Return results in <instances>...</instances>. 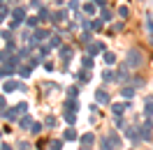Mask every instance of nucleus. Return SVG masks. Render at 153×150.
Returning <instances> with one entry per match:
<instances>
[{"instance_id": "nucleus-1", "label": "nucleus", "mask_w": 153, "mask_h": 150, "mask_svg": "<svg viewBox=\"0 0 153 150\" xmlns=\"http://www.w3.org/2000/svg\"><path fill=\"white\" fill-rule=\"evenodd\" d=\"M139 65H142V51H139V49H130V51H128L125 67H128V69H130V67H132V69H137Z\"/></svg>"}, {"instance_id": "nucleus-2", "label": "nucleus", "mask_w": 153, "mask_h": 150, "mask_svg": "<svg viewBox=\"0 0 153 150\" xmlns=\"http://www.w3.org/2000/svg\"><path fill=\"white\" fill-rule=\"evenodd\" d=\"M125 136H128V139L132 141V143H137V141L142 139V134H139V129H134V127H128V129H125Z\"/></svg>"}, {"instance_id": "nucleus-3", "label": "nucleus", "mask_w": 153, "mask_h": 150, "mask_svg": "<svg viewBox=\"0 0 153 150\" xmlns=\"http://www.w3.org/2000/svg\"><path fill=\"white\" fill-rule=\"evenodd\" d=\"M95 102L97 104H109V93L107 90H95Z\"/></svg>"}, {"instance_id": "nucleus-4", "label": "nucleus", "mask_w": 153, "mask_h": 150, "mask_svg": "<svg viewBox=\"0 0 153 150\" xmlns=\"http://www.w3.org/2000/svg\"><path fill=\"white\" fill-rule=\"evenodd\" d=\"M0 115H2L5 120H16V115H19V109H16V106H14V109H7V111H2Z\"/></svg>"}, {"instance_id": "nucleus-5", "label": "nucleus", "mask_w": 153, "mask_h": 150, "mask_svg": "<svg viewBox=\"0 0 153 150\" xmlns=\"http://www.w3.org/2000/svg\"><path fill=\"white\" fill-rule=\"evenodd\" d=\"M19 122H21V129H33V125H35L30 115H23V118H21Z\"/></svg>"}, {"instance_id": "nucleus-6", "label": "nucleus", "mask_w": 153, "mask_h": 150, "mask_svg": "<svg viewBox=\"0 0 153 150\" xmlns=\"http://www.w3.org/2000/svg\"><path fill=\"white\" fill-rule=\"evenodd\" d=\"M12 16H14V21H26V12L21 10V7H16V10H12Z\"/></svg>"}, {"instance_id": "nucleus-7", "label": "nucleus", "mask_w": 153, "mask_h": 150, "mask_svg": "<svg viewBox=\"0 0 153 150\" xmlns=\"http://www.w3.org/2000/svg\"><path fill=\"white\" fill-rule=\"evenodd\" d=\"M88 53H91V56L102 53V44H100V42H95V44H88Z\"/></svg>"}, {"instance_id": "nucleus-8", "label": "nucleus", "mask_w": 153, "mask_h": 150, "mask_svg": "<svg viewBox=\"0 0 153 150\" xmlns=\"http://www.w3.org/2000/svg\"><path fill=\"white\" fill-rule=\"evenodd\" d=\"M125 79H128V67H121V69L116 72V81H121V83H125Z\"/></svg>"}, {"instance_id": "nucleus-9", "label": "nucleus", "mask_w": 153, "mask_h": 150, "mask_svg": "<svg viewBox=\"0 0 153 150\" xmlns=\"http://www.w3.org/2000/svg\"><path fill=\"white\" fill-rule=\"evenodd\" d=\"M100 148H102V150H114V143H111V139H109V136H105V139L100 141Z\"/></svg>"}, {"instance_id": "nucleus-10", "label": "nucleus", "mask_w": 153, "mask_h": 150, "mask_svg": "<svg viewBox=\"0 0 153 150\" xmlns=\"http://www.w3.org/2000/svg\"><path fill=\"white\" fill-rule=\"evenodd\" d=\"M139 132H142V139H144V141H146V139H151V122H146V125H144Z\"/></svg>"}, {"instance_id": "nucleus-11", "label": "nucleus", "mask_w": 153, "mask_h": 150, "mask_svg": "<svg viewBox=\"0 0 153 150\" xmlns=\"http://www.w3.org/2000/svg\"><path fill=\"white\" fill-rule=\"evenodd\" d=\"M44 37H49V32H47V30H37V32H35V37H33V44H37V42H42Z\"/></svg>"}, {"instance_id": "nucleus-12", "label": "nucleus", "mask_w": 153, "mask_h": 150, "mask_svg": "<svg viewBox=\"0 0 153 150\" xmlns=\"http://www.w3.org/2000/svg\"><path fill=\"white\" fill-rule=\"evenodd\" d=\"M93 141H95V136H93V134H84V136H81V146H84V148H88Z\"/></svg>"}, {"instance_id": "nucleus-13", "label": "nucleus", "mask_w": 153, "mask_h": 150, "mask_svg": "<svg viewBox=\"0 0 153 150\" xmlns=\"http://www.w3.org/2000/svg\"><path fill=\"white\" fill-rule=\"evenodd\" d=\"M76 109H79V104H76V99H72V97H70V99L65 102V111H76Z\"/></svg>"}, {"instance_id": "nucleus-14", "label": "nucleus", "mask_w": 153, "mask_h": 150, "mask_svg": "<svg viewBox=\"0 0 153 150\" xmlns=\"http://www.w3.org/2000/svg\"><path fill=\"white\" fill-rule=\"evenodd\" d=\"M63 118H65V122H67V125H74L76 113H74V111H65V115H63Z\"/></svg>"}, {"instance_id": "nucleus-15", "label": "nucleus", "mask_w": 153, "mask_h": 150, "mask_svg": "<svg viewBox=\"0 0 153 150\" xmlns=\"http://www.w3.org/2000/svg\"><path fill=\"white\" fill-rule=\"evenodd\" d=\"M105 62H107V65H114V62H116V56L111 53V51H105Z\"/></svg>"}, {"instance_id": "nucleus-16", "label": "nucleus", "mask_w": 153, "mask_h": 150, "mask_svg": "<svg viewBox=\"0 0 153 150\" xmlns=\"http://www.w3.org/2000/svg\"><path fill=\"white\" fill-rule=\"evenodd\" d=\"M49 148H51V150H60V148H63V141H58V139L49 141Z\"/></svg>"}, {"instance_id": "nucleus-17", "label": "nucleus", "mask_w": 153, "mask_h": 150, "mask_svg": "<svg viewBox=\"0 0 153 150\" xmlns=\"http://www.w3.org/2000/svg\"><path fill=\"white\" fill-rule=\"evenodd\" d=\"M60 56H63V60H70V58H72V49H70V46L60 49Z\"/></svg>"}, {"instance_id": "nucleus-18", "label": "nucleus", "mask_w": 153, "mask_h": 150, "mask_svg": "<svg viewBox=\"0 0 153 150\" xmlns=\"http://www.w3.org/2000/svg\"><path fill=\"white\" fill-rule=\"evenodd\" d=\"M121 95H123L125 99H132V95H134V90H132V88H128V85H125L123 90H121Z\"/></svg>"}, {"instance_id": "nucleus-19", "label": "nucleus", "mask_w": 153, "mask_h": 150, "mask_svg": "<svg viewBox=\"0 0 153 150\" xmlns=\"http://www.w3.org/2000/svg\"><path fill=\"white\" fill-rule=\"evenodd\" d=\"M76 139V132L70 127V129H65V141H74Z\"/></svg>"}, {"instance_id": "nucleus-20", "label": "nucleus", "mask_w": 153, "mask_h": 150, "mask_svg": "<svg viewBox=\"0 0 153 150\" xmlns=\"http://www.w3.org/2000/svg\"><path fill=\"white\" fill-rule=\"evenodd\" d=\"M16 88H19V83H16V81H7V83H5V90H7V93L16 90Z\"/></svg>"}, {"instance_id": "nucleus-21", "label": "nucleus", "mask_w": 153, "mask_h": 150, "mask_svg": "<svg viewBox=\"0 0 153 150\" xmlns=\"http://www.w3.org/2000/svg\"><path fill=\"white\" fill-rule=\"evenodd\" d=\"M125 109H128V104H114V113H116V115H121Z\"/></svg>"}, {"instance_id": "nucleus-22", "label": "nucleus", "mask_w": 153, "mask_h": 150, "mask_svg": "<svg viewBox=\"0 0 153 150\" xmlns=\"http://www.w3.org/2000/svg\"><path fill=\"white\" fill-rule=\"evenodd\" d=\"M84 12H86V14H95V5H93V2H86V5H84Z\"/></svg>"}, {"instance_id": "nucleus-23", "label": "nucleus", "mask_w": 153, "mask_h": 150, "mask_svg": "<svg viewBox=\"0 0 153 150\" xmlns=\"http://www.w3.org/2000/svg\"><path fill=\"white\" fill-rule=\"evenodd\" d=\"M146 115H153V99H146Z\"/></svg>"}, {"instance_id": "nucleus-24", "label": "nucleus", "mask_w": 153, "mask_h": 150, "mask_svg": "<svg viewBox=\"0 0 153 150\" xmlns=\"http://www.w3.org/2000/svg\"><path fill=\"white\" fill-rule=\"evenodd\" d=\"M100 16H102L105 21H109V19H111V12L107 10V7H102V12H100Z\"/></svg>"}, {"instance_id": "nucleus-25", "label": "nucleus", "mask_w": 153, "mask_h": 150, "mask_svg": "<svg viewBox=\"0 0 153 150\" xmlns=\"http://www.w3.org/2000/svg\"><path fill=\"white\" fill-rule=\"evenodd\" d=\"M102 79H105V81H114V79H116V74H114V72H109V69H107L105 74H102Z\"/></svg>"}, {"instance_id": "nucleus-26", "label": "nucleus", "mask_w": 153, "mask_h": 150, "mask_svg": "<svg viewBox=\"0 0 153 150\" xmlns=\"http://www.w3.org/2000/svg\"><path fill=\"white\" fill-rule=\"evenodd\" d=\"M118 14H121L123 19H128V16H130V10H128V7H118Z\"/></svg>"}, {"instance_id": "nucleus-27", "label": "nucleus", "mask_w": 153, "mask_h": 150, "mask_svg": "<svg viewBox=\"0 0 153 150\" xmlns=\"http://www.w3.org/2000/svg\"><path fill=\"white\" fill-rule=\"evenodd\" d=\"M44 125H47V127H53V125H56V118H53V115H49L47 120H44Z\"/></svg>"}, {"instance_id": "nucleus-28", "label": "nucleus", "mask_w": 153, "mask_h": 150, "mask_svg": "<svg viewBox=\"0 0 153 150\" xmlns=\"http://www.w3.org/2000/svg\"><path fill=\"white\" fill-rule=\"evenodd\" d=\"M100 28H102V23H100V21H91V30H100Z\"/></svg>"}, {"instance_id": "nucleus-29", "label": "nucleus", "mask_w": 153, "mask_h": 150, "mask_svg": "<svg viewBox=\"0 0 153 150\" xmlns=\"http://www.w3.org/2000/svg\"><path fill=\"white\" fill-rule=\"evenodd\" d=\"M33 134H39V132H42V122H35V125H33Z\"/></svg>"}, {"instance_id": "nucleus-30", "label": "nucleus", "mask_w": 153, "mask_h": 150, "mask_svg": "<svg viewBox=\"0 0 153 150\" xmlns=\"http://www.w3.org/2000/svg\"><path fill=\"white\" fill-rule=\"evenodd\" d=\"M93 67V60L91 58H84V69H91Z\"/></svg>"}, {"instance_id": "nucleus-31", "label": "nucleus", "mask_w": 153, "mask_h": 150, "mask_svg": "<svg viewBox=\"0 0 153 150\" xmlns=\"http://www.w3.org/2000/svg\"><path fill=\"white\" fill-rule=\"evenodd\" d=\"M16 109H19V113H26V109H28V106H26V104L21 102V104H16Z\"/></svg>"}, {"instance_id": "nucleus-32", "label": "nucleus", "mask_w": 153, "mask_h": 150, "mask_svg": "<svg viewBox=\"0 0 153 150\" xmlns=\"http://www.w3.org/2000/svg\"><path fill=\"white\" fill-rule=\"evenodd\" d=\"M79 79H81V81H88V69H84V72L79 74Z\"/></svg>"}, {"instance_id": "nucleus-33", "label": "nucleus", "mask_w": 153, "mask_h": 150, "mask_svg": "<svg viewBox=\"0 0 153 150\" xmlns=\"http://www.w3.org/2000/svg\"><path fill=\"white\" fill-rule=\"evenodd\" d=\"M37 21H39V16H33V19H28V26H37Z\"/></svg>"}, {"instance_id": "nucleus-34", "label": "nucleus", "mask_w": 153, "mask_h": 150, "mask_svg": "<svg viewBox=\"0 0 153 150\" xmlns=\"http://www.w3.org/2000/svg\"><path fill=\"white\" fill-rule=\"evenodd\" d=\"M19 72H21V74H23V76H28V74H30V67H21Z\"/></svg>"}, {"instance_id": "nucleus-35", "label": "nucleus", "mask_w": 153, "mask_h": 150, "mask_svg": "<svg viewBox=\"0 0 153 150\" xmlns=\"http://www.w3.org/2000/svg\"><path fill=\"white\" fill-rule=\"evenodd\" d=\"M21 150H33V148H30V143H26V141H21Z\"/></svg>"}, {"instance_id": "nucleus-36", "label": "nucleus", "mask_w": 153, "mask_h": 150, "mask_svg": "<svg viewBox=\"0 0 153 150\" xmlns=\"http://www.w3.org/2000/svg\"><path fill=\"white\" fill-rule=\"evenodd\" d=\"M5 16H7V7H2V10H0V21L5 19Z\"/></svg>"}, {"instance_id": "nucleus-37", "label": "nucleus", "mask_w": 153, "mask_h": 150, "mask_svg": "<svg viewBox=\"0 0 153 150\" xmlns=\"http://www.w3.org/2000/svg\"><path fill=\"white\" fill-rule=\"evenodd\" d=\"M0 150H12V146H7V143H2V146H0Z\"/></svg>"}, {"instance_id": "nucleus-38", "label": "nucleus", "mask_w": 153, "mask_h": 150, "mask_svg": "<svg viewBox=\"0 0 153 150\" xmlns=\"http://www.w3.org/2000/svg\"><path fill=\"white\" fill-rule=\"evenodd\" d=\"M146 28H149V30L153 32V21H149V23H146Z\"/></svg>"}, {"instance_id": "nucleus-39", "label": "nucleus", "mask_w": 153, "mask_h": 150, "mask_svg": "<svg viewBox=\"0 0 153 150\" xmlns=\"http://www.w3.org/2000/svg\"><path fill=\"white\" fill-rule=\"evenodd\" d=\"M2 104H5V99H2V97H0V106H2Z\"/></svg>"}, {"instance_id": "nucleus-40", "label": "nucleus", "mask_w": 153, "mask_h": 150, "mask_svg": "<svg viewBox=\"0 0 153 150\" xmlns=\"http://www.w3.org/2000/svg\"><path fill=\"white\" fill-rule=\"evenodd\" d=\"M81 150H88V148H84V146H81Z\"/></svg>"}, {"instance_id": "nucleus-41", "label": "nucleus", "mask_w": 153, "mask_h": 150, "mask_svg": "<svg viewBox=\"0 0 153 150\" xmlns=\"http://www.w3.org/2000/svg\"><path fill=\"white\" fill-rule=\"evenodd\" d=\"M151 44H153V37H151Z\"/></svg>"}, {"instance_id": "nucleus-42", "label": "nucleus", "mask_w": 153, "mask_h": 150, "mask_svg": "<svg viewBox=\"0 0 153 150\" xmlns=\"http://www.w3.org/2000/svg\"><path fill=\"white\" fill-rule=\"evenodd\" d=\"M0 136H2V132H0Z\"/></svg>"}]
</instances>
